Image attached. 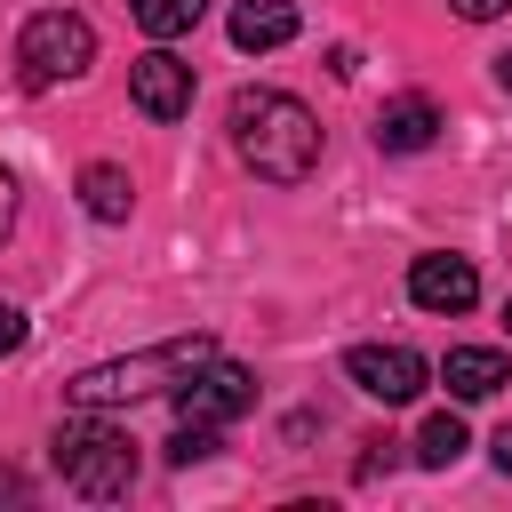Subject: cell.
Listing matches in <instances>:
<instances>
[{"mask_svg": "<svg viewBox=\"0 0 512 512\" xmlns=\"http://www.w3.org/2000/svg\"><path fill=\"white\" fill-rule=\"evenodd\" d=\"M232 152L264 176V184H304L320 168V120L288 96V88H240L232 96Z\"/></svg>", "mask_w": 512, "mask_h": 512, "instance_id": "cell-1", "label": "cell"}, {"mask_svg": "<svg viewBox=\"0 0 512 512\" xmlns=\"http://www.w3.org/2000/svg\"><path fill=\"white\" fill-rule=\"evenodd\" d=\"M200 360H216V336H168L152 352H128V360H104V368H80L64 392L72 408H128V400H152V392H176Z\"/></svg>", "mask_w": 512, "mask_h": 512, "instance_id": "cell-2", "label": "cell"}, {"mask_svg": "<svg viewBox=\"0 0 512 512\" xmlns=\"http://www.w3.org/2000/svg\"><path fill=\"white\" fill-rule=\"evenodd\" d=\"M56 472H64V488L112 504V496L136 488V440L120 424H104V408H80V416L56 424Z\"/></svg>", "mask_w": 512, "mask_h": 512, "instance_id": "cell-3", "label": "cell"}, {"mask_svg": "<svg viewBox=\"0 0 512 512\" xmlns=\"http://www.w3.org/2000/svg\"><path fill=\"white\" fill-rule=\"evenodd\" d=\"M88 64H96V24L72 16V8H40V16L16 32V72H24V88L80 80Z\"/></svg>", "mask_w": 512, "mask_h": 512, "instance_id": "cell-4", "label": "cell"}, {"mask_svg": "<svg viewBox=\"0 0 512 512\" xmlns=\"http://www.w3.org/2000/svg\"><path fill=\"white\" fill-rule=\"evenodd\" d=\"M256 408V368H240V360H200L184 384H176V416L184 424H232V416H248Z\"/></svg>", "mask_w": 512, "mask_h": 512, "instance_id": "cell-5", "label": "cell"}, {"mask_svg": "<svg viewBox=\"0 0 512 512\" xmlns=\"http://www.w3.org/2000/svg\"><path fill=\"white\" fill-rule=\"evenodd\" d=\"M344 376H352L368 400H384V408H408V400L424 392V376H432V368H424L408 344H352V352H344Z\"/></svg>", "mask_w": 512, "mask_h": 512, "instance_id": "cell-6", "label": "cell"}, {"mask_svg": "<svg viewBox=\"0 0 512 512\" xmlns=\"http://www.w3.org/2000/svg\"><path fill=\"white\" fill-rule=\"evenodd\" d=\"M128 96H136V112H152V120H184V112H192V64L168 56V48H152V56L128 64Z\"/></svg>", "mask_w": 512, "mask_h": 512, "instance_id": "cell-7", "label": "cell"}, {"mask_svg": "<svg viewBox=\"0 0 512 512\" xmlns=\"http://www.w3.org/2000/svg\"><path fill=\"white\" fill-rule=\"evenodd\" d=\"M408 296H416L424 312L456 320V312L480 304V272H472V256H416V264H408Z\"/></svg>", "mask_w": 512, "mask_h": 512, "instance_id": "cell-8", "label": "cell"}, {"mask_svg": "<svg viewBox=\"0 0 512 512\" xmlns=\"http://www.w3.org/2000/svg\"><path fill=\"white\" fill-rule=\"evenodd\" d=\"M440 136V104L432 96H392L376 112V152H424Z\"/></svg>", "mask_w": 512, "mask_h": 512, "instance_id": "cell-9", "label": "cell"}, {"mask_svg": "<svg viewBox=\"0 0 512 512\" xmlns=\"http://www.w3.org/2000/svg\"><path fill=\"white\" fill-rule=\"evenodd\" d=\"M296 0H240L232 8V48H248V56H264V48H288L296 40Z\"/></svg>", "mask_w": 512, "mask_h": 512, "instance_id": "cell-10", "label": "cell"}, {"mask_svg": "<svg viewBox=\"0 0 512 512\" xmlns=\"http://www.w3.org/2000/svg\"><path fill=\"white\" fill-rule=\"evenodd\" d=\"M440 376H448V392H456V400H488V392H504V384H512V360H504V352H488V344H456V352L440 360Z\"/></svg>", "mask_w": 512, "mask_h": 512, "instance_id": "cell-11", "label": "cell"}, {"mask_svg": "<svg viewBox=\"0 0 512 512\" xmlns=\"http://www.w3.org/2000/svg\"><path fill=\"white\" fill-rule=\"evenodd\" d=\"M80 208H88L96 224H128V208H136V184H128V168H112V160H88V168H80Z\"/></svg>", "mask_w": 512, "mask_h": 512, "instance_id": "cell-12", "label": "cell"}, {"mask_svg": "<svg viewBox=\"0 0 512 512\" xmlns=\"http://www.w3.org/2000/svg\"><path fill=\"white\" fill-rule=\"evenodd\" d=\"M128 16H136L152 40H184V32L208 16V0H128Z\"/></svg>", "mask_w": 512, "mask_h": 512, "instance_id": "cell-13", "label": "cell"}, {"mask_svg": "<svg viewBox=\"0 0 512 512\" xmlns=\"http://www.w3.org/2000/svg\"><path fill=\"white\" fill-rule=\"evenodd\" d=\"M456 456H464V416H432V424L416 432V464H424V472H448Z\"/></svg>", "mask_w": 512, "mask_h": 512, "instance_id": "cell-14", "label": "cell"}, {"mask_svg": "<svg viewBox=\"0 0 512 512\" xmlns=\"http://www.w3.org/2000/svg\"><path fill=\"white\" fill-rule=\"evenodd\" d=\"M200 456H216V424H184V416H176V440H168V464H200Z\"/></svg>", "mask_w": 512, "mask_h": 512, "instance_id": "cell-15", "label": "cell"}, {"mask_svg": "<svg viewBox=\"0 0 512 512\" xmlns=\"http://www.w3.org/2000/svg\"><path fill=\"white\" fill-rule=\"evenodd\" d=\"M16 344H24V312H16V304H0V360H8Z\"/></svg>", "mask_w": 512, "mask_h": 512, "instance_id": "cell-16", "label": "cell"}, {"mask_svg": "<svg viewBox=\"0 0 512 512\" xmlns=\"http://www.w3.org/2000/svg\"><path fill=\"white\" fill-rule=\"evenodd\" d=\"M448 8H456V16H464V24H488V16H504V8H512V0H448Z\"/></svg>", "mask_w": 512, "mask_h": 512, "instance_id": "cell-17", "label": "cell"}, {"mask_svg": "<svg viewBox=\"0 0 512 512\" xmlns=\"http://www.w3.org/2000/svg\"><path fill=\"white\" fill-rule=\"evenodd\" d=\"M8 224H16V176L0 168V240H8Z\"/></svg>", "mask_w": 512, "mask_h": 512, "instance_id": "cell-18", "label": "cell"}, {"mask_svg": "<svg viewBox=\"0 0 512 512\" xmlns=\"http://www.w3.org/2000/svg\"><path fill=\"white\" fill-rule=\"evenodd\" d=\"M24 496H32V488H24V472H8V464H0V504H24Z\"/></svg>", "mask_w": 512, "mask_h": 512, "instance_id": "cell-19", "label": "cell"}, {"mask_svg": "<svg viewBox=\"0 0 512 512\" xmlns=\"http://www.w3.org/2000/svg\"><path fill=\"white\" fill-rule=\"evenodd\" d=\"M488 448H496V472H512V424H504V432H496Z\"/></svg>", "mask_w": 512, "mask_h": 512, "instance_id": "cell-20", "label": "cell"}, {"mask_svg": "<svg viewBox=\"0 0 512 512\" xmlns=\"http://www.w3.org/2000/svg\"><path fill=\"white\" fill-rule=\"evenodd\" d=\"M496 80H504V88H512V48H504V56H496Z\"/></svg>", "mask_w": 512, "mask_h": 512, "instance_id": "cell-21", "label": "cell"}, {"mask_svg": "<svg viewBox=\"0 0 512 512\" xmlns=\"http://www.w3.org/2000/svg\"><path fill=\"white\" fill-rule=\"evenodd\" d=\"M504 328H512V296H504Z\"/></svg>", "mask_w": 512, "mask_h": 512, "instance_id": "cell-22", "label": "cell"}]
</instances>
